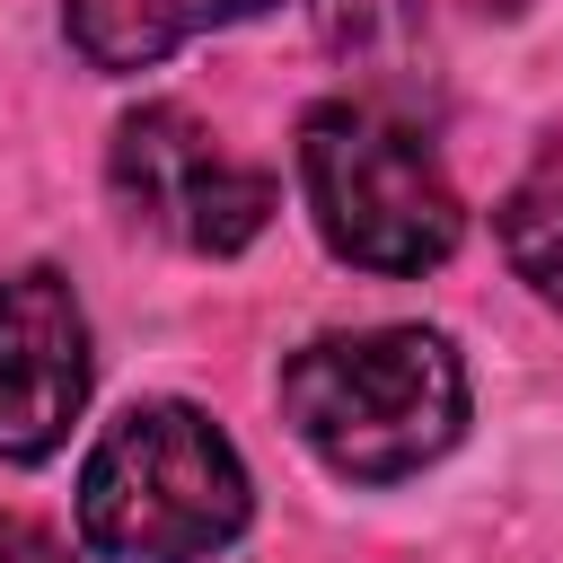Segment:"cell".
Instances as JSON below:
<instances>
[{"label": "cell", "instance_id": "8992f818", "mask_svg": "<svg viewBox=\"0 0 563 563\" xmlns=\"http://www.w3.org/2000/svg\"><path fill=\"white\" fill-rule=\"evenodd\" d=\"M255 9H273V0H62V26H70L88 70H150L176 44L238 26Z\"/></svg>", "mask_w": 563, "mask_h": 563}, {"label": "cell", "instance_id": "3957f363", "mask_svg": "<svg viewBox=\"0 0 563 563\" xmlns=\"http://www.w3.org/2000/svg\"><path fill=\"white\" fill-rule=\"evenodd\" d=\"M299 185L325 246L361 273H431L457 255V194L440 158L378 106H317L299 123Z\"/></svg>", "mask_w": 563, "mask_h": 563}, {"label": "cell", "instance_id": "277c9868", "mask_svg": "<svg viewBox=\"0 0 563 563\" xmlns=\"http://www.w3.org/2000/svg\"><path fill=\"white\" fill-rule=\"evenodd\" d=\"M114 194L132 220H150L158 238L194 246V255H238L264 220H273V176L246 167L238 150H220L185 106H141L114 123Z\"/></svg>", "mask_w": 563, "mask_h": 563}, {"label": "cell", "instance_id": "ba28073f", "mask_svg": "<svg viewBox=\"0 0 563 563\" xmlns=\"http://www.w3.org/2000/svg\"><path fill=\"white\" fill-rule=\"evenodd\" d=\"M501 246H510L519 282L545 308H563V176H537L501 202Z\"/></svg>", "mask_w": 563, "mask_h": 563}, {"label": "cell", "instance_id": "5b68a950", "mask_svg": "<svg viewBox=\"0 0 563 563\" xmlns=\"http://www.w3.org/2000/svg\"><path fill=\"white\" fill-rule=\"evenodd\" d=\"M88 405V317L62 273L26 264L0 282V457L35 466Z\"/></svg>", "mask_w": 563, "mask_h": 563}, {"label": "cell", "instance_id": "52a82bcc", "mask_svg": "<svg viewBox=\"0 0 563 563\" xmlns=\"http://www.w3.org/2000/svg\"><path fill=\"white\" fill-rule=\"evenodd\" d=\"M317 35L343 70L413 79L422 62V0H317Z\"/></svg>", "mask_w": 563, "mask_h": 563}, {"label": "cell", "instance_id": "9c48e42d", "mask_svg": "<svg viewBox=\"0 0 563 563\" xmlns=\"http://www.w3.org/2000/svg\"><path fill=\"white\" fill-rule=\"evenodd\" d=\"M0 563H70V545L44 537L35 519H0Z\"/></svg>", "mask_w": 563, "mask_h": 563}, {"label": "cell", "instance_id": "7a4b0ae2", "mask_svg": "<svg viewBox=\"0 0 563 563\" xmlns=\"http://www.w3.org/2000/svg\"><path fill=\"white\" fill-rule=\"evenodd\" d=\"M246 528V466L229 431L176 396L132 405L79 466V537L106 563H202Z\"/></svg>", "mask_w": 563, "mask_h": 563}, {"label": "cell", "instance_id": "6da1fadb", "mask_svg": "<svg viewBox=\"0 0 563 563\" xmlns=\"http://www.w3.org/2000/svg\"><path fill=\"white\" fill-rule=\"evenodd\" d=\"M282 422L352 484L431 466L466 422V369L431 325L317 334L282 361Z\"/></svg>", "mask_w": 563, "mask_h": 563}]
</instances>
